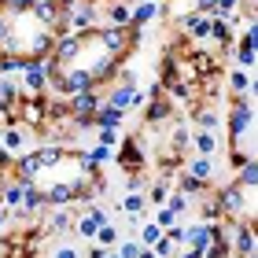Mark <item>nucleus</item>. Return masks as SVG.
Listing matches in <instances>:
<instances>
[{
  "label": "nucleus",
  "instance_id": "nucleus-26",
  "mask_svg": "<svg viewBox=\"0 0 258 258\" xmlns=\"http://www.w3.org/2000/svg\"><path fill=\"white\" fill-rule=\"evenodd\" d=\"M229 55H232V63H236L232 70H251V67H254V52H251V48H236V44H232Z\"/></svg>",
  "mask_w": 258,
  "mask_h": 258
},
{
  "label": "nucleus",
  "instance_id": "nucleus-34",
  "mask_svg": "<svg viewBox=\"0 0 258 258\" xmlns=\"http://www.w3.org/2000/svg\"><path fill=\"white\" fill-rule=\"evenodd\" d=\"M114 240H118V229H114V225H100V232H96L100 247H114Z\"/></svg>",
  "mask_w": 258,
  "mask_h": 258
},
{
  "label": "nucleus",
  "instance_id": "nucleus-45",
  "mask_svg": "<svg viewBox=\"0 0 258 258\" xmlns=\"http://www.w3.org/2000/svg\"><path fill=\"white\" fill-rule=\"evenodd\" d=\"M37 4H48V8H59V0H37Z\"/></svg>",
  "mask_w": 258,
  "mask_h": 258
},
{
  "label": "nucleus",
  "instance_id": "nucleus-10",
  "mask_svg": "<svg viewBox=\"0 0 258 258\" xmlns=\"http://www.w3.org/2000/svg\"><path fill=\"white\" fill-rule=\"evenodd\" d=\"M177 22L188 30L192 41H210V19H207V15H196V11H188V15H181Z\"/></svg>",
  "mask_w": 258,
  "mask_h": 258
},
{
  "label": "nucleus",
  "instance_id": "nucleus-8",
  "mask_svg": "<svg viewBox=\"0 0 258 258\" xmlns=\"http://www.w3.org/2000/svg\"><path fill=\"white\" fill-rule=\"evenodd\" d=\"M133 96H137V85L111 81V89L103 92V103H107V107H118V111H129V107H133Z\"/></svg>",
  "mask_w": 258,
  "mask_h": 258
},
{
  "label": "nucleus",
  "instance_id": "nucleus-43",
  "mask_svg": "<svg viewBox=\"0 0 258 258\" xmlns=\"http://www.w3.org/2000/svg\"><path fill=\"white\" fill-rule=\"evenodd\" d=\"M55 258H81L74 247H55Z\"/></svg>",
  "mask_w": 258,
  "mask_h": 258
},
{
  "label": "nucleus",
  "instance_id": "nucleus-22",
  "mask_svg": "<svg viewBox=\"0 0 258 258\" xmlns=\"http://www.w3.org/2000/svg\"><path fill=\"white\" fill-rule=\"evenodd\" d=\"M236 11H240V0H214V11H210V19H236Z\"/></svg>",
  "mask_w": 258,
  "mask_h": 258
},
{
  "label": "nucleus",
  "instance_id": "nucleus-27",
  "mask_svg": "<svg viewBox=\"0 0 258 258\" xmlns=\"http://www.w3.org/2000/svg\"><path fill=\"white\" fill-rule=\"evenodd\" d=\"M173 122H177V118H173ZM188 125H184V122H177V129H173V137H170V151H173V159H181L177 155V148H188Z\"/></svg>",
  "mask_w": 258,
  "mask_h": 258
},
{
  "label": "nucleus",
  "instance_id": "nucleus-2",
  "mask_svg": "<svg viewBox=\"0 0 258 258\" xmlns=\"http://www.w3.org/2000/svg\"><path fill=\"white\" fill-rule=\"evenodd\" d=\"M67 30L70 33H92V30H100V4L78 0V4L67 11Z\"/></svg>",
  "mask_w": 258,
  "mask_h": 258
},
{
  "label": "nucleus",
  "instance_id": "nucleus-44",
  "mask_svg": "<svg viewBox=\"0 0 258 258\" xmlns=\"http://www.w3.org/2000/svg\"><path fill=\"white\" fill-rule=\"evenodd\" d=\"M85 258H107V251H103V247H92V251H89Z\"/></svg>",
  "mask_w": 258,
  "mask_h": 258
},
{
  "label": "nucleus",
  "instance_id": "nucleus-24",
  "mask_svg": "<svg viewBox=\"0 0 258 258\" xmlns=\"http://www.w3.org/2000/svg\"><path fill=\"white\" fill-rule=\"evenodd\" d=\"M0 203H8V207H15L19 210V203H22V184L11 177V184H4V188H0Z\"/></svg>",
  "mask_w": 258,
  "mask_h": 258
},
{
  "label": "nucleus",
  "instance_id": "nucleus-21",
  "mask_svg": "<svg viewBox=\"0 0 258 258\" xmlns=\"http://www.w3.org/2000/svg\"><path fill=\"white\" fill-rule=\"evenodd\" d=\"M33 4H37V0H0V11L15 19V15H30Z\"/></svg>",
  "mask_w": 258,
  "mask_h": 258
},
{
  "label": "nucleus",
  "instance_id": "nucleus-42",
  "mask_svg": "<svg viewBox=\"0 0 258 258\" xmlns=\"http://www.w3.org/2000/svg\"><path fill=\"white\" fill-rule=\"evenodd\" d=\"M125 188H129V192H140V188H144V177H140V173H129Z\"/></svg>",
  "mask_w": 258,
  "mask_h": 258
},
{
  "label": "nucleus",
  "instance_id": "nucleus-39",
  "mask_svg": "<svg viewBox=\"0 0 258 258\" xmlns=\"http://www.w3.org/2000/svg\"><path fill=\"white\" fill-rule=\"evenodd\" d=\"M96 133H100V144H103V148H114V144H118V129H96Z\"/></svg>",
  "mask_w": 258,
  "mask_h": 258
},
{
  "label": "nucleus",
  "instance_id": "nucleus-40",
  "mask_svg": "<svg viewBox=\"0 0 258 258\" xmlns=\"http://www.w3.org/2000/svg\"><path fill=\"white\" fill-rule=\"evenodd\" d=\"M8 37H11V15H4V11H0V48L8 44Z\"/></svg>",
  "mask_w": 258,
  "mask_h": 258
},
{
  "label": "nucleus",
  "instance_id": "nucleus-9",
  "mask_svg": "<svg viewBox=\"0 0 258 258\" xmlns=\"http://www.w3.org/2000/svg\"><path fill=\"white\" fill-rule=\"evenodd\" d=\"M170 118H173V100L159 96V100H148L144 103V122L148 125H162V122H170Z\"/></svg>",
  "mask_w": 258,
  "mask_h": 258
},
{
  "label": "nucleus",
  "instance_id": "nucleus-48",
  "mask_svg": "<svg viewBox=\"0 0 258 258\" xmlns=\"http://www.w3.org/2000/svg\"><path fill=\"white\" fill-rule=\"evenodd\" d=\"M181 258H199V254H196V251H184V254H181Z\"/></svg>",
  "mask_w": 258,
  "mask_h": 258
},
{
  "label": "nucleus",
  "instance_id": "nucleus-15",
  "mask_svg": "<svg viewBox=\"0 0 258 258\" xmlns=\"http://www.w3.org/2000/svg\"><path fill=\"white\" fill-rule=\"evenodd\" d=\"M184 173H192L196 181H203V184H210V181H214V159L192 155V159H188V170H184Z\"/></svg>",
  "mask_w": 258,
  "mask_h": 258
},
{
  "label": "nucleus",
  "instance_id": "nucleus-20",
  "mask_svg": "<svg viewBox=\"0 0 258 258\" xmlns=\"http://www.w3.org/2000/svg\"><path fill=\"white\" fill-rule=\"evenodd\" d=\"M170 192H173V177H159V181L148 188L144 199H151V203H166V196H170Z\"/></svg>",
  "mask_w": 258,
  "mask_h": 258
},
{
  "label": "nucleus",
  "instance_id": "nucleus-25",
  "mask_svg": "<svg viewBox=\"0 0 258 258\" xmlns=\"http://www.w3.org/2000/svg\"><path fill=\"white\" fill-rule=\"evenodd\" d=\"M144 207H148V199H144V192H129V196L122 199V210H125L129 218H140V210H144Z\"/></svg>",
  "mask_w": 258,
  "mask_h": 258
},
{
  "label": "nucleus",
  "instance_id": "nucleus-37",
  "mask_svg": "<svg viewBox=\"0 0 258 258\" xmlns=\"http://www.w3.org/2000/svg\"><path fill=\"white\" fill-rule=\"evenodd\" d=\"M155 225H159V229H170V225H177V218H173L166 207H159V214H155Z\"/></svg>",
  "mask_w": 258,
  "mask_h": 258
},
{
  "label": "nucleus",
  "instance_id": "nucleus-35",
  "mask_svg": "<svg viewBox=\"0 0 258 258\" xmlns=\"http://www.w3.org/2000/svg\"><path fill=\"white\" fill-rule=\"evenodd\" d=\"M70 225H74V218H70V210H55V214H52V229H55V232H67Z\"/></svg>",
  "mask_w": 258,
  "mask_h": 258
},
{
  "label": "nucleus",
  "instance_id": "nucleus-11",
  "mask_svg": "<svg viewBox=\"0 0 258 258\" xmlns=\"http://www.w3.org/2000/svg\"><path fill=\"white\" fill-rule=\"evenodd\" d=\"M188 144L196 155H203V159H214V151H218V133H207V129H196V133L188 137Z\"/></svg>",
  "mask_w": 258,
  "mask_h": 258
},
{
  "label": "nucleus",
  "instance_id": "nucleus-30",
  "mask_svg": "<svg viewBox=\"0 0 258 258\" xmlns=\"http://www.w3.org/2000/svg\"><path fill=\"white\" fill-rule=\"evenodd\" d=\"M22 96V89L15 85V78H0V100H4V103H15Z\"/></svg>",
  "mask_w": 258,
  "mask_h": 258
},
{
  "label": "nucleus",
  "instance_id": "nucleus-16",
  "mask_svg": "<svg viewBox=\"0 0 258 258\" xmlns=\"http://www.w3.org/2000/svg\"><path fill=\"white\" fill-rule=\"evenodd\" d=\"M173 184H177V192H181L184 199H199V196H207V192H210V184H203V181H196L192 173H181V177L173 181Z\"/></svg>",
  "mask_w": 258,
  "mask_h": 258
},
{
  "label": "nucleus",
  "instance_id": "nucleus-3",
  "mask_svg": "<svg viewBox=\"0 0 258 258\" xmlns=\"http://www.w3.org/2000/svg\"><path fill=\"white\" fill-rule=\"evenodd\" d=\"M19 89H22V96H44V89H48L44 59H26V67L19 74Z\"/></svg>",
  "mask_w": 258,
  "mask_h": 258
},
{
  "label": "nucleus",
  "instance_id": "nucleus-33",
  "mask_svg": "<svg viewBox=\"0 0 258 258\" xmlns=\"http://www.w3.org/2000/svg\"><path fill=\"white\" fill-rule=\"evenodd\" d=\"M78 232H81V236H85V240H96L100 225H96V221H92L89 214H81V218H78Z\"/></svg>",
  "mask_w": 258,
  "mask_h": 258
},
{
  "label": "nucleus",
  "instance_id": "nucleus-17",
  "mask_svg": "<svg viewBox=\"0 0 258 258\" xmlns=\"http://www.w3.org/2000/svg\"><path fill=\"white\" fill-rule=\"evenodd\" d=\"M122 118H125V111H118V107H107V103H103V107L92 114V122H96V129H118L122 125Z\"/></svg>",
  "mask_w": 258,
  "mask_h": 258
},
{
  "label": "nucleus",
  "instance_id": "nucleus-5",
  "mask_svg": "<svg viewBox=\"0 0 258 258\" xmlns=\"http://www.w3.org/2000/svg\"><path fill=\"white\" fill-rule=\"evenodd\" d=\"M214 240H218V221H214V225L199 221V225H188V229H184V243H188V247H192L196 254H203Z\"/></svg>",
  "mask_w": 258,
  "mask_h": 258
},
{
  "label": "nucleus",
  "instance_id": "nucleus-23",
  "mask_svg": "<svg viewBox=\"0 0 258 258\" xmlns=\"http://www.w3.org/2000/svg\"><path fill=\"white\" fill-rule=\"evenodd\" d=\"M22 67H26L22 55H0V78H15L22 74Z\"/></svg>",
  "mask_w": 258,
  "mask_h": 258
},
{
  "label": "nucleus",
  "instance_id": "nucleus-36",
  "mask_svg": "<svg viewBox=\"0 0 258 258\" xmlns=\"http://www.w3.org/2000/svg\"><path fill=\"white\" fill-rule=\"evenodd\" d=\"M151 251H155V258H173V251H177V247H173L166 236H159V243H155Z\"/></svg>",
  "mask_w": 258,
  "mask_h": 258
},
{
  "label": "nucleus",
  "instance_id": "nucleus-1",
  "mask_svg": "<svg viewBox=\"0 0 258 258\" xmlns=\"http://www.w3.org/2000/svg\"><path fill=\"white\" fill-rule=\"evenodd\" d=\"M251 118H254V107H251V92H243V96H232L229 103V144H236V140H247L251 137Z\"/></svg>",
  "mask_w": 258,
  "mask_h": 258
},
{
  "label": "nucleus",
  "instance_id": "nucleus-29",
  "mask_svg": "<svg viewBox=\"0 0 258 258\" xmlns=\"http://www.w3.org/2000/svg\"><path fill=\"white\" fill-rule=\"evenodd\" d=\"M159 236H162V229L155 225V221H148V225L140 229V240H137V243H140V247H155Z\"/></svg>",
  "mask_w": 258,
  "mask_h": 258
},
{
  "label": "nucleus",
  "instance_id": "nucleus-6",
  "mask_svg": "<svg viewBox=\"0 0 258 258\" xmlns=\"http://www.w3.org/2000/svg\"><path fill=\"white\" fill-rule=\"evenodd\" d=\"M103 107V92L92 89V92H81V96H70V118H92Z\"/></svg>",
  "mask_w": 258,
  "mask_h": 258
},
{
  "label": "nucleus",
  "instance_id": "nucleus-4",
  "mask_svg": "<svg viewBox=\"0 0 258 258\" xmlns=\"http://www.w3.org/2000/svg\"><path fill=\"white\" fill-rule=\"evenodd\" d=\"M114 162L125 173H144V148H140V137H125L122 151H114Z\"/></svg>",
  "mask_w": 258,
  "mask_h": 258
},
{
  "label": "nucleus",
  "instance_id": "nucleus-7",
  "mask_svg": "<svg viewBox=\"0 0 258 258\" xmlns=\"http://www.w3.org/2000/svg\"><path fill=\"white\" fill-rule=\"evenodd\" d=\"M129 11H133L129 0H107V4H100V19L107 22V26H114V30H125L129 26Z\"/></svg>",
  "mask_w": 258,
  "mask_h": 258
},
{
  "label": "nucleus",
  "instance_id": "nucleus-13",
  "mask_svg": "<svg viewBox=\"0 0 258 258\" xmlns=\"http://www.w3.org/2000/svg\"><path fill=\"white\" fill-rule=\"evenodd\" d=\"M37 210H44V192L37 184H30V188H22V203L15 214H37Z\"/></svg>",
  "mask_w": 258,
  "mask_h": 258
},
{
  "label": "nucleus",
  "instance_id": "nucleus-28",
  "mask_svg": "<svg viewBox=\"0 0 258 258\" xmlns=\"http://www.w3.org/2000/svg\"><path fill=\"white\" fill-rule=\"evenodd\" d=\"M162 207H166V210H170V214H173V218H181V214H184V210H188V199H184V196H181L177 188H173V192L166 196V203H162Z\"/></svg>",
  "mask_w": 258,
  "mask_h": 258
},
{
  "label": "nucleus",
  "instance_id": "nucleus-41",
  "mask_svg": "<svg viewBox=\"0 0 258 258\" xmlns=\"http://www.w3.org/2000/svg\"><path fill=\"white\" fill-rule=\"evenodd\" d=\"M192 11H196V15H207V19H210V11H214V0H192Z\"/></svg>",
  "mask_w": 258,
  "mask_h": 258
},
{
  "label": "nucleus",
  "instance_id": "nucleus-46",
  "mask_svg": "<svg viewBox=\"0 0 258 258\" xmlns=\"http://www.w3.org/2000/svg\"><path fill=\"white\" fill-rule=\"evenodd\" d=\"M4 221H8V210H0V229H4Z\"/></svg>",
  "mask_w": 258,
  "mask_h": 258
},
{
  "label": "nucleus",
  "instance_id": "nucleus-49",
  "mask_svg": "<svg viewBox=\"0 0 258 258\" xmlns=\"http://www.w3.org/2000/svg\"><path fill=\"white\" fill-rule=\"evenodd\" d=\"M247 258H254V254H247Z\"/></svg>",
  "mask_w": 258,
  "mask_h": 258
},
{
  "label": "nucleus",
  "instance_id": "nucleus-38",
  "mask_svg": "<svg viewBox=\"0 0 258 258\" xmlns=\"http://www.w3.org/2000/svg\"><path fill=\"white\" fill-rule=\"evenodd\" d=\"M118 258H140V243L137 240H125L118 247Z\"/></svg>",
  "mask_w": 258,
  "mask_h": 258
},
{
  "label": "nucleus",
  "instance_id": "nucleus-19",
  "mask_svg": "<svg viewBox=\"0 0 258 258\" xmlns=\"http://www.w3.org/2000/svg\"><path fill=\"white\" fill-rule=\"evenodd\" d=\"M22 144H26V133H22L19 125H8L4 133H0V148H8V151H19Z\"/></svg>",
  "mask_w": 258,
  "mask_h": 258
},
{
  "label": "nucleus",
  "instance_id": "nucleus-12",
  "mask_svg": "<svg viewBox=\"0 0 258 258\" xmlns=\"http://www.w3.org/2000/svg\"><path fill=\"white\" fill-rule=\"evenodd\" d=\"M210 37H214L218 44H221V52L229 55V48L236 44V33H232V22H225V19H210Z\"/></svg>",
  "mask_w": 258,
  "mask_h": 258
},
{
  "label": "nucleus",
  "instance_id": "nucleus-18",
  "mask_svg": "<svg viewBox=\"0 0 258 258\" xmlns=\"http://www.w3.org/2000/svg\"><path fill=\"white\" fill-rule=\"evenodd\" d=\"M229 92H232V96L251 92V74H247V70H229Z\"/></svg>",
  "mask_w": 258,
  "mask_h": 258
},
{
  "label": "nucleus",
  "instance_id": "nucleus-32",
  "mask_svg": "<svg viewBox=\"0 0 258 258\" xmlns=\"http://www.w3.org/2000/svg\"><path fill=\"white\" fill-rule=\"evenodd\" d=\"M254 44H258V26H254V22H247V30L236 37V48H251V52H254Z\"/></svg>",
  "mask_w": 258,
  "mask_h": 258
},
{
  "label": "nucleus",
  "instance_id": "nucleus-31",
  "mask_svg": "<svg viewBox=\"0 0 258 258\" xmlns=\"http://www.w3.org/2000/svg\"><path fill=\"white\" fill-rule=\"evenodd\" d=\"M254 181H258V166H254V162H247V166L240 170V177H236V184H240L243 192H251V188H254Z\"/></svg>",
  "mask_w": 258,
  "mask_h": 258
},
{
  "label": "nucleus",
  "instance_id": "nucleus-14",
  "mask_svg": "<svg viewBox=\"0 0 258 258\" xmlns=\"http://www.w3.org/2000/svg\"><path fill=\"white\" fill-rule=\"evenodd\" d=\"M192 118H196V129H207V133H218V129H221V118H218V111L210 107V103H207V107H203V103H196Z\"/></svg>",
  "mask_w": 258,
  "mask_h": 258
},
{
  "label": "nucleus",
  "instance_id": "nucleus-47",
  "mask_svg": "<svg viewBox=\"0 0 258 258\" xmlns=\"http://www.w3.org/2000/svg\"><path fill=\"white\" fill-rule=\"evenodd\" d=\"M129 4H155V0H129Z\"/></svg>",
  "mask_w": 258,
  "mask_h": 258
}]
</instances>
